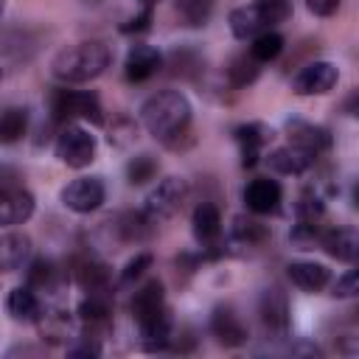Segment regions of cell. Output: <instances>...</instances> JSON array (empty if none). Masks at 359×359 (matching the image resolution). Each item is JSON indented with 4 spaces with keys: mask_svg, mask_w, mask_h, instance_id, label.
Wrapping results in <instances>:
<instances>
[{
    "mask_svg": "<svg viewBox=\"0 0 359 359\" xmlns=\"http://www.w3.org/2000/svg\"><path fill=\"white\" fill-rule=\"evenodd\" d=\"M28 255H31V238L25 233H3L0 236V275L22 269Z\"/></svg>",
    "mask_w": 359,
    "mask_h": 359,
    "instance_id": "44dd1931",
    "label": "cell"
},
{
    "mask_svg": "<svg viewBox=\"0 0 359 359\" xmlns=\"http://www.w3.org/2000/svg\"><path fill=\"white\" fill-rule=\"evenodd\" d=\"M79 320L87 323L90 328L109 325V320H112L109 297L107 294H87V300H81V306H79Z\"/></svg>",
    "mask_w": 359,
    "mask_h": 359,
    "instance_id": "83f0119b",
    "label": "cell"
},
{
    "mask_svg": "<svg viewBox=\"0 0 359 359\" xmlns=\"http://www.w3.org/2000/svg\"><path fill=\"white\" fill-rule=\"evenodd\" d=\"M339 3H342V0H306L309 11L317 14V17H331V14L339 8Z\"/></svg>",
    "mask_w": 359,
    "mask_h": 359,
    "instance_id": "74e56055",
    "label": "cell"
},
{
    "mask_svg": "<svg viewBox=\"0 0 359 359\" xmlns=\"http://www.w3.org/2000/svg\"><path fill=\"white\" fill-rule=\"evenodd\" d=\"M163 67V53L154 45H132L123 59V73L129 81H146Z\"/></svg>",
    "mask_w": 359,
    "mask_h": 359,
    "instance_id": "7c38bea8",
    "label": "cell"
},
{
    "mask_svg": "<svg viewBox=\"0 0 359 359\" xmlns=\"http://www.w3.org/2000/svg\"><path fill=\"white\" fill-rule=\"evenodd\" d=\"M258 8H261V14L266 17V22H269V28H275V25H280L283 20H289V14H292V0H252Z\"/></svg>",
    "mask_w": 359,
    "mask_h": 359,
    "instance_id": "836d02e7",
    "label": "cell"
},
{
    "mask_svg": "<svg viewBox=\"0 0 359 359\" xmlns=\"http://www.w3.org/2000/svg\"><path fill=\"white\" fill-rule=\"evenodd\" d=\"M109 62H112L109 48L98 39H87L62 48L50 62V73L62 84H84L98 79L109 67Z\"/></svg>",
    "mask_w": 359,
    "mask_h": 359,
    "instance_id": "7a4b0ae2",
    "label": "cell"
},
{
    "mask_svg": "<svg viewBox=\"0 0 359 359\" xmlns=\"http://www.w3.org/2000/svg\"><path fill=\"white\" fill-rule=\"evenodd\" d=\"M185 196H188V182H185L182 177H165V180H160V182L149 191V196L143 199L140 213H143L151 224H163V222H168L171 216L180 213Z\"/></svg>",
    "mask_w": 359,
    "mask_h": 359,
    "instance_id": "277c9868",
    "label": "cell"
},
{
    "mask_svg": "<svg viewBox=\"0 0 359 359\" xmlns=\"http://www.w3.org/2000/svg\"><path fill=\"white\" fill-rule=\"evenodd\" d=\"M280 50H283V36H280L275 28H269V31H261L258 36H252V45H250V56H252L258 65L278 59V56H280Z\"/></svg>",
    "mask_w": 359,
    "mask_h": 359,
    "instance_id": "f546056e",
    "label": "cell"
},
{
    "mask_svg": "<svg viewBox=\"0 0 359 359\" xmlns=\"http://www.w3.org/2000/svg\"><path fill=\"white\" fill-rule=\"evenodd\" d=\"M115 233H118V241L121 244H137V241H146L149 233H151V222L137 210V213H121L118 222H115Z\"/></svg>",
    "mask_w": 359,
    "mask_h": 359,
    "instance_id": "484cf974",
    "label": "cell"
},
{
    "mask_svg": "<svg viewBox=\"0 0 359 359\" xmlns=\"http://www.w3.org/2000/svg\"><path fill=\"white\" fill-rule=\"evenodd\" d=\"M258 62L250 56V53H238V56H233L230 59V65H227V81L233 84V87H247L250 81H255L258 79Z\"/></svg>",
    "mask_w": 359,
    "mask_h": 359,
    "instance_id": "1f68e13d",
    "label": "cell"
},
{
    "mask_svg": "<svg viewBox=\"0 0 359 359\" xmlns=\"http://www.w3.org/2000/svg\"><path fill=\"white\" fill-rule=\"evenodd\" d=\"M67 356H101V345L98 339H90V337H79L73 345H67Z\"/></svg>",
    "mask_w": 359,
    "mask_h": 359,
    "instance_id": "8d00e7d4",
    "label": "cell"
},
{
    "mask_svg": "<svg viewBox=\"0 0 359 359\" xmlns=\"http://www.w3.org/2000/svg\"><path fill=\"white\" fill-rule=\"evenodd\" d=\"M20 171L11 165H0V230L25 224L34 216L36 199L34 194L20 182Z\"/></svg>",
    "mask_w": 359,
    "mask_h": 359,
    "instance_id": "3957f363",
    "label": "cell"
},
{
    "mask_svg": "<svg viewBox=\"0 0 359 359\" xmlns=\"http://www.w3.org/2000/svg\"><path fill=\"white\" fill-rule=\"evenodd\" d=\"M28 132V109L25 107H6L0 112V143H17Z\"/></svg>",
    "mask_w": 359,
    "mask_h": 359,
    "instance_id": "4316f807",
    "label": "cell"
},
{
    "mask_svg": "<svg viewBox=\"0 0 359 359\" xmlns=\"http://www.w3.org/2000/svg\"><path fill=\"white\" fill-rule=\"evenodd\" d=\"M59 199L73 213H93L107 199V188L98 177H79V180H73L62 188Z\"/></svg>",
    "mask_w": 359,
    "mask_h": 359,
    "instance_id": "52a82bcc",
    "label": "cell"
},
{
    "mask_svg": "<svg viewBox=\"0 0 359 359\" xmlns=\"http://www.w3.org/2000/svg\"><path fill=\"white\" fill-rule=\"evenodd\" d=\"M258 314H261V325L269 337H275V339L289 337V297L278 286H269L261 292Z\"/></svg>",
    "mask_w": 359,
    "mask_h": 359,
    "instance_id": "ba28073f",
    "label": "cell"
},
{
    "mask_svg": "<svg viewBox=\"0 0 359 359\" xmlns=\"http://www.w3.org/2000/svg\"><path fill=\"white\" fill-rule=\"evenodd\" d=\"M286 275H289V280H292L297 289H303V292H320V289H325L328 280H331L328 266H325V264H317V261H292V264L286 266Z\"/></svg>",
    "mask_w": 359,
    "mask_h": 359,
    "instance_id": "ffe728a7",
    "label": "cell"
},
{
    "mask_svg": "<svg viewBox=\"0 0 359 359\" xmlns=\"http://www.w3.org/2000/svg\"><path fill=\"white\" fill-rule=\"evenodd\" d=\"M67 280V272L50 261V258H36L31 266H28V283L34 292H42V294H56L62 289V283Z\"/></svg>",
    "mask_w": 359,
    "mask_h": 359,
    "instance_id": "e0dca14e",
    "label": "cell"
},
{
    "mask_svg": "<svg viewBox=\"0 0 359 359\" xmlns=\"http://www.w3.org/2000/svg\"><path fill=\"white\" fill-rule=\"evenodd\" d=\"M143 3H146V6H151V3H157V0H143Z\"/></svg>",
    "mask_w": 359,
    "mask_h": 359,
    "instance_id": "60d3db41",
    "label": "cell"
},
{
    "mask_svg": "<svg viewBox=\"0 0 359 359\" xmlns=\"http://www.w3.org/2000/svg\"><path fill=\"white\" fill-rule=\"evenodd\" d=\"M280 196H283L280 182H278V180H269V177H255V180H250L247 188H244V202H247V208H250L252 213H258V216L275 213L278 205H280Z\"/></svg>",
    "mask_w": 359,
    "mask_h": 359,
    "instance_id": "8fae6325",
    "label": "cell"
},
{
    "mask_svg": "<svg viewBox=\"0 0 359 359\" xmlns=\"http://www.w3.org/2000/svg\"><path fill=\"white\" fill-rule=\"evenodd\" d=\"M213 8H216V0H180L177 3V17H180L182 25L199 28L210 20Z\"/></svg>",
    "mask_w": 359,
    "mask_h": 359,
    "instance_id": "4dcf8cb0",
    "label": "cell"
},
{
    "mask_svg": "<svg viewBox=\"0 0 359 359\" xmlns=\"http://www.w3.org/2000/svg\"><path fill=\"white\" fill-rule=\"evenodd\" d=\"M339 79V70L334 62H311L306 65L294 79H292V93L294 95H325L334 90Z\"/></svg>",
    "mask_w": 359,
    "mask_h": 359,
    "instance_id": "9c48e42d",
    "label": "cell"
},
{
    "mask_svg": "<svg viewBox=\"0 0 359 359\" xmlns=\"http://www.w3.org/2000/svg\"><path fill=\"white\" fill-rule=\"evenodd\" d=\"M34 323L39 328V337L48 345H62L73 337V317L65 309H45V311H39V317Z\"/></svg>",
    "mask_w": 359,
    "mask_h": 359,
    "instance_id": "ac0fdd59",
    "label": "cell"
},
{
    "mask_svg": "<svg viewBox=\"0 0 359 359\" xmlns=\"http://www.w3.org/2000/svg\"><path fill=\"white\" fill-rule=\"evenodd\" d=\"M191 101L180 90H160L149 95L140 107V123L143 129L160 140L174 146L191 126Z\"/></svg>",
    "mask_w": 359,
    "mask_h": 359,
    "instance_id": "6da1fadb",
    "label": "cell"
},
{
    "mask_svg": "<svg viewBox=\"0 0 359 359\" xmlns=\"http://www.w3.org/2000/svg\"><path fill=\"white\" fill-rule=\"evenodd\" d=\"M53 151H56L59 163H65L67 168L81 171V168H87V165L95 160L98 143H95V135H90L84 126H79V123H65L62 132L56 135Z\"/></svg>",
    "mask_w": 359,
    "mask_h": 359,
    "instance_id": "5b68a950",
    "label": "cell"
},
{
    "mask_svg": "<svg viewBox=\"0 0 359 359\" xmlns=\"http://www.w3.org/2000/svg\"><path fill=\"white\" fill-rule=\"evenodd\" d=\"M227 20H230V31H233L236 39H252L261 31H269V22H266V17L261 14V8L255 3L233 8Z\"/></svg>",
    "mask_w": 359,
    "mask_h": 359,
    "instance_id": "cb8c5ba5",
    "label": "cell"
},
{
    "mask_svg": "<svg viewBox=\"0 0 359 359\" xmlns=\"http://www.w3.org/2000/svg\"><path fill=\"white\" fill-rule=\"evenodd\" d=\"M191 230H194V238L202 247H216L219 238H222V216H219V208L213 202H199L194 208V216H191Z\"/></svg>",
    "mask_w": 359,
    "mask_h": 359,
    "instance_id": "9a60e30c",
    "label": "cell"
},
{
    "mask_svg": "<svg viewBox=\"0 0 359 359\" xmlns=\"http://www.w3.org/2000/svg\"><path fill=\"white\" fill-rule=\"evenodd\" d=\"M50 109H53V118L65 123H73L76 118L90 123H104L101 98L93 90H56Z\"/></svg>",
    "mask_w": 359,
    "mask_h": 359,
    "instance_id": "8992f818",
    "label": "cell"
},
{
    "mask_svg": "<svg viewBox=\"0 0 359 359\" xmlns=\"http://www.w3.org/2000/svg\"><path fill=\"white\" fill-rule=\"evenodd\" d=\"M266 238H269L266 224H261V222H255V219H244V216H238V219L233 222V230H230V241H233V244L258 247V244H264Z\"/></svg>",
    "mask_w": 359,
    "mask_h": 359,
    "instance_id": "f1b7e54d",
    "label": "cell"
},
{
    "mask_svg": "<svg viewBox=\"0 0 359 359\" xmlns=\"http://www.w3.org/2000/svg\"><path fill=\"white\" fill-rule=\"evenodd\" d=\"M6 311L17 323H34L39 317L42 306H39V297H36V292L31 286H17L6 297Z\"/></svg>",
    "mask_w": 359,
    "mask_h": 359,
    "instance_id": "d4e9b609",
    "label": "cell"
},
{
    "mask_svg": "<svg viewBox=\"0 0 359 359\" xmlns=\"http://www.w3.org/2000/svg\"><path fill=\"white\" fill-rule=\"evenodd\" d=\"M160 311H165V292H163V283L151 278L135 292L132 317H135V323H143V320H149V317H154Z\"/></svg>",
    "mask_w": 359,
    "mask_h": 359,
    "instance_id": "7402d4cb",
    "label": "cell"
},
{
    "mask_svg": "<svg viewBox=\"0 0 359 359\" xmlns=\"http://www.w3.org/2000/svg\"><path fill=\"white\" fill-rule=\"evenodd\" d=\"M269 168L278 171V174H286V177H297V174H306L314 163H317V154L300 149V146H280L275 151H269Z\"/></svg>",
    "mask_w": 359,
    "mask_h": 359,
    "instance_id": "5bb4252c",
    "label": "cell"
},
{
    "mask_svg": "<svg viewBox=\"0 0 359 359\" xmlns=\"http://www.w3.org/2000/svg\"><path fill=\"white\" fill-rule=\"evenodd\" d=\"M320 244L323 250L337 258V261H345V264H353L356 261V252H359V236L353 227H334V230H325L320 236Z\"/></svg>",
    "mask_w": 359,
    "mask_h": 359,
    "instance_id": "d6986e66",
    "label": "cell"
},
{
    "mask_svg": "<svg viewBox=\"0 0 359 359\" xmlns=\"http://www.w3.org/2000/svg\"><path fill=\"white\" fill-rule=\"evenodd\" d=\"M286 132H289V143L292 146H300V149H306V151H311L317 157L331 149V132L317 126V123L292 118V121H286Z\"/></svg>",
    "mask_w": 359,
    "mask_h": 359,
    "instance_id": "4fadbf2b",
    "label": "cell"
},
{
    "mask_svg": "<svg viewBox=\"0 0 359 359\" xmlns=\"http://www.w3.org/2000/svg\"><path fill=\"white\" fill-rule=\"evenodd\" d=\"M73 278L87 294H107L109 292V269L98 258H79L73 261Z\"/></svg>",
    "mask_w": 359,
    "mask_h": 359,
    "instance_id": "2e32d148",
    "label": "cell"
},
{
    "mask_svg": "<svg viewBox=\"0 0 359 359\" xmlns=\"http://www.w3.org/2000/svg\"><path fill=\"white\" fill-rule=\"evenodd\" d=\"M157 168L160 165L151 154H137L126 163V180H129V185H143V182L157 177Z\"/></svg>",
    "mask_w": 359,
    "mask_h": 359,
    "instance_id": "d6a6232c",
    "label": "cell"
},
{
    "mask_svg": "<svg viewBox=\"0 0 359 359\" xmlns=\"http://www.w3.org/2000/svg\"><path fill=\"white\" fill-rule=\"evenodd\" d=\"M3 8H6V0H0V14H3Z\"/></svg>",
    "mask_w": 359,
    "mask_h": 359,
    "instance_id": "ab89813d",
    "label": "cell"
},
{
    "mask_svg": "<svg viewBox=\"0 0 359 359\" xmlns=\"http://www.w3.org/2000/svg\"><path fill=\"white\" fill-rule=\"evenodd\" d=\"M233 135H236V143L241 146V163L244 165H255L266 140L272 137V132L264 123H241V126H236Z\"/></svg>",
    "mask_w": 359,
    "mask_h": 359,
    "instance_id": "603a6c76",
    "label": "cell"
},
{
    "mask_svg": "<svg viewBox=\"0 0 359 359\" xmlns=\"http://www.w3.org/2000/svg\"><path fill=\"white\" fill-rule=\"evenodd\" d=\"M359 292V280H356V272L351 269V272H345L342 278H337V283H334V297H339V300H345V297H353Z\"/></svg>",
    "mask_w": 359,
    "mask_h": 359,
    "instance_id": "d590c367",
    "label": "cell"
},
{
    "mask_svg": "<svg viewBox=\"0 0 359 359\" xmlns=\"http://www.w3.org/2000/svg\"><path fill=\"white\" fill-rule=\"evenodd\" d=\"M149 266H151V255H149V252H137V255L123 266V272H121V283H132V280H137Z\"/></svg>",
    "mask_w": 359,
    "mask_h": 359,
    "instance_id": "e575fe53",
    "label": "cell"
},
{
    "mask_svg": "<svg viewBox=\"0 0 359 359\" xmlns=\"http://www.w3.org/2000/svg\"><path fill=\"white\" fill-rule=\"evenodd\" d=\"M149 22H151V6H143V11H140L137 17H132V20L123 25V31H126V34H132V31H146Z\"/></svg>",
    "mask_w": 359,
    "mask_h": 359,
    "instance_id": "f35d334b",
    "label": "cell"
},
{
    "mask_svg": "<svg viewBox=\"0 0 359 359\" xmlns=\"http://www.w3.org/2000/svg\"><path fill=\"white\" fill-rule=\"evenodd\" d=\"M210 334L224 348H238L247 342V325L230 306H216L210 314Z\"/></svg>",
    "mask_w": 359,
    "mask_h": 359,
    "instance_id": "30bf717a",
    "label": "cell"
}]
</instances>
